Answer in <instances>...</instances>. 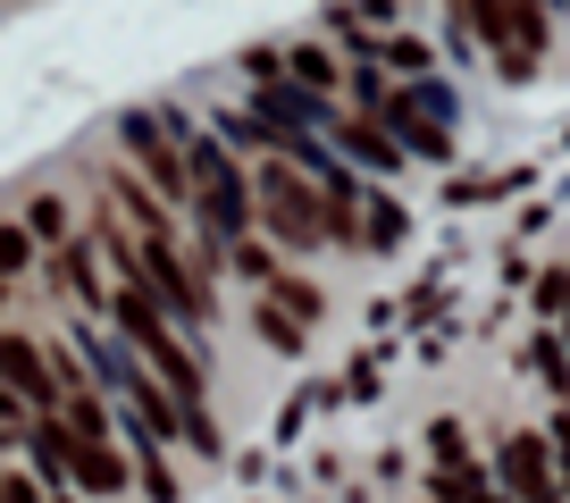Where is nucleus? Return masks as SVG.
<instances>
[{
    "mask_svg": "<svg viewBox=\"0 0 570 503\" xmlns=\"http://www.w3.org/2000/svg\"><path fill=\"white\" fill-rule=\"evenodd\" d=\"M445 503H512L503 486H487L470 462H445Z\"/></svg>",
    "mask_w": 570,
    "mask_h": 503,
    "instance_id": "obj_16",
    "label": "nucleus"
},
{
    "mask_svg": "<svg viewBox=\"0 0 570 503\" xmlns=\"http://www.w3.org/2000/svg\"><path fill=\"white\" fill-rule=\"evenodd\" d=\"M537 369H546L553 395H570V344L562 336H537Z\"/></svg>",
    "mask_w": 570,
    "mask_h": 503,
    "instance_id": "obj_17",
    "label": "nucleus"
},
{
    "mask_svg": "<svg viewBox=\"0 0 570 503\" xmlns=\"http://www.w3.org/2000/svg\"><path fill=\"white\" fill-rule=\"evenodd\" d=\"M462 18L479 26V42L495 51L503 76H537V51H546V9L537 0H462Z\"/></svg>",
    "mask_w": 570,
    "mask_h": 503,
    "instance_id": "obj_4",
    "label": "nucleus"
},
{
    "mask_svg": "<svg viewBox=\"0 0 570 503\" xmlns=\"http://www.w3.org/2000/svg\"><path fill=\"white\" fill-rule=\"evenodd\" d=\"M26 269H35V227L0 218V277H26Z\"/></svg>",
    "mask_w": 570,
    "mask_h": 503,
    "instance_id": "obj_15",
    "label": "nucleus"
},
{
    "mask_svg": "<svg viewBox=\"0 0 570 503\" xmlns=\"http://www.w3.org/2000/svg\"><path fill=\"white\" fill-rule=\"evenodd\" d=\"M252 218L277 235L285 251H320L327 244V218H320V177H303L294 160H268L252 177Z\"/></svg>",
    "mask_w": 570,
    "mask_h": 503,
    "instance_id": "obj_3",
    "label": "nucleus"
},
{
    "mask_svg": "<svg viewBox=\"0 0 570 503\" xmlns=\"http://www.w3.org/2000/svg\"><path fill=\"white\" fill-rule=\"evenodd\" d=\"M68 479L85 486V495H126V486H135V470H126V453H118V445H85V436H76Z\"/></svg>",
    "mask_w": 570,
    "mask_h": 503,
    "instance_id": "obj_9",
    "label": "nucleus"
},
{
    "mask_svg": "<svg viewBox=\"0 0 570 503\" xmlns=\"http://www.w3.org/2000/svg\"><path fill=\"white\" fill-rule=\"evenodd\" d=\"M51 503H76V495H51Z\"/></svg>",
    "mask_w": 570,
    "mask_h": 503,
    "instance_id": "obj_23",
    "label": "nucleus"
},
{
    "mask_svg": "<svg viewBox=\"0 0 570 503\" xmlns=\"http://www.w3.org/2000/svg\"><path fill=\"white\" fill-rule=\"evenodd\" d=\"M553 470H562V495H570V420L553 428Z\"/></svg>",
    "mask_w": 570,
    "mask_h": 503,
    "instance_id": "obj_22",
    "label": "nucleus"
},
{
    "mask_svg": "<svg viewBox=\"0 0 570 503\" xmlns=\"http://www.w3.org/2000/svg\"><path fill=\"white\" fill-rule=\"evenodd\" d=\"M26 428H35V412H26V403L18 395H9V386H0V436H9V445H18V436Z\"/></svg>",
    "mask_w": 570,
    "mask_h": 503,
    "instance_id": "obj_20",
    "label": "nucleus"
},
{
    "mask_svg": "<svg viewBox=\"0 0 570 503\" xmlns=\"http://www.w3.org/2000/svg\"><path fill=\"white\" fill-rule=\"evenodd\" d=\"M0 503H42V486L26 470H0Z\"/></svg>",
    "mask_w": 570,
    "mask_h": 503,
    "instance_id": "obj_21",
    "label": "nucleus"
},
{
    "mask_svg": "<svg viewBox=\"0 0 570 503\" xmlns=\"http://www.w3.org/2000/svg\"><path fill=\"white\" fill-rule=\"evenodd\" d=\"M261 294H268L277 310H294L303 327L320 319V286H311V277H294V269H268V286H261Z\"/></svg>",
    "mask_w": 570,
    "mask_h": 503,
    "instance_id": "obj_12",
    "label": "nucleus"
},
{
    "mask_svg": "<svg viewBox=\"0 0 570 503\" xmlns=\"http://www.w3.org/2000/svg\"><path fill=\"white\" fill-rule=\"evenodd\" d=\"M135 277L160 294V310L177 327H210V277L177 251V235H160V244H142V235H135Z\"/></svg>",
    "mask_w": 570,
    "mask_h": 503,
    "instance_id": "obj_5",
    "label": "nucleus"
},
{
    "mask_svg": "<svg viewBox=\"0 0 570 503\" xmlns=\"http://www.w3.org/2000/svg\"><path fill=\"white\" fill-rule=\"evenodd\" d=\"M118 144L135 151V168L151 177V194H160V201H194V168H185V144L160 126V109H135V118H118Z\"/></svg>",
    "mask_w": 570,
    "mask_h": 503,
    "instance_id": "obj_6",
    "label": "nucleus"
},
{
    "mask_svg": "<svg viewBox=\"0 0 570 503\" xmlns=\"http://www.w3.org/2000/svg\"><path fill=\"white\" fill-rule=\"evenodd\" d=\"M285 76H294V85H311V92H327V85H336V59H327L320 42H294V51H285Z\"/></svg>",
    "mask_w": 570,
    "mask_h": 503,
    "instance_id": "obj_13",
    "label": "nucleus"
},
{
    "mask_svg": "<svg viewBox=\"0 0 570 503\" xmlns=\"http://www.w3.org/2000/svg\"><path fill=\"white\" fill-rule=\"evenodd\" d=\"M336 144L353 151V160H370V168H403V144H394L386 126H370V118H336Z\"/></svg>",
    "mask_w": 570,
    "mask_h": 503,
    "instance_id": "obj_10",
    "label": "nucleus"
},
{
    "mask_svg": "<svg viewBox=\"0 0 570 503\" xmlns=\"http://www.w3.org/2000/svg\"><path fill=\"white\" fill-rule=\"evenodd\" d=\"M252 319H261V344H277V353H303V336H311V327L294 319V310H277L268 294H261V310H252Z\"/></svg>",
    "mask_w": 570,
    "mask_h": 503,
    "instance_id": "obj_14",
    "label": "nucleus"
},
{
    "mask_svg": "<svg viewBox=\"0 0 570 503\" xmlns=\"http://www.w3.org/2000/svg\"><path fill=\"white\" fill-rule=\"evenodd\" d=\"M377 59L403 68V76H428V42H411V34H386V42H377Z\"/></svg>",
    "mask_w": 570,
    "mask_h": 503,
    "instance_id": "obj_18",
    "label": "nucleus"
},
{
    "mask_svg": "<svg viewBox=\"0 0 570 503\" xmlns=\"http://www.w3.org/2000/svg\"><path fill=\"white\" fill-rule=\"evenodd\" d=\"M185 168H194V201H202V235L218 251L235 235H252V177L235 168V144L227 135H185Z\"/></svg>",
    "mask_w": 570,
    "mask_h": 503,
    "instance_id": "obj_2",
    "label": "nucleus"
},
{
    "mask_svg": "<svg viewBox=\"0 0 570 503\" xmlns=\"http://www.w3.org/2000/svg\"><path fill=\"white\" fill-rule=\"evenodd\" d=\"M503 495L512 503H562V470H553V445L546 436H503Z\"/></svg>",
    "mask_w": 570,
    "mask_h": 503,
    "instance_id": "obj_8",
    "label": "nucleus"
},
{
    "mask_svg": "<svg viewBox=\"0 0 570 503\" xmlns=\"http://www.w3.org/2000/svg\"><path fill=\"white\" fill-rule=\"evenodd\" d=\"M26 227H35V235H51V244H68V201H59V194H42L35 210H26Z\"/></svg>",
    "mask_w": 570,
    "mask_h": 503,
    "instance_id": "obj_19",
    "label": "nucleus"
},
{
    "mask_svg": "<svg viewBox=\"0 0 570 503\" xmlns=\"http://www.w3.org/2000/svg\"><path fill=\"white\" fill-rule=\"evenodd\" d=\"M377 118H386V135L403 144V160H411V151H420V160H445V151H453L445 92H428L420 76H411V92H386V101H377Z\"/></svg>",
    "mask_w": 570,
    "mask_h": 503,
    "instance_id": "obj_7",
    "label": "nucleus"
},
{
    "mask_svg": "<svg viewBox=\"0 0 570 503\" xmlns=\"http://www.w3.org/2000/svg\"><path fill=\"white\" fill-rule=\"evenodd\" d=\"M51 269H59V286H68V294H85L92 310H109V286H101V277H92V244H76V235H68Z\"/></svg>",
    "mask_w": 570,
    "mask_h": 503,
    "instance_id": "obj_11",
    "label": "nucleus"
},
{
    "mask_svg": "<svg viewBox=\"0 0 570 503\" xmlns=\"http://www.w3.org/2000/svg\"><path fill=\"white\" fill-rule=\"evenodd\" d=\"M109 319H118L126 353H135L142 369H151V377L168 386V403H177L185 436H194L202 453H218V420H210V403H202V361L185 353V336H177V319L160 310V294L142 286V277H126V286L109 294Z\"/></svg>",
    "mask_w": 570,
    "mask_h": 503,
    "instance_id": "obj_1",
    "label": "nucleus"
},
{
    "mask_svg": "<svg viewBox=\"0 0 570 503\" xmlns=\"http://www.w3.org/2000/svg\"><path fill=\"white\" fill-rule=\"evenodd\" d=\"M537 9H553V0H537Z\"/></svg>",
    "mask_w": 570,
    "mask_h": 503,
    "instance_id": "obj_24",
    "label": "nucleus"
}]
</instances>
